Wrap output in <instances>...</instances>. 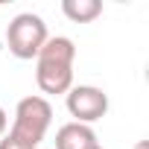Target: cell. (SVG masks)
<instances>
[{"instance_id": "5b68a950", "label": "cell", "mask_w": 149, "mask_h": 149, "mask_svg": "<svg viewBox=\"0 0 149 149\" xmlns=\"http://www.w3.org/2000/svg\"><path fill=\"white\" fill-rule=\"evenodd\" d=\"M97 146V132L85 123H64L56 132V149H94Z\"/></svg>"}, {"instance_id": "ba28073f", "label": "cell", "mask_w": 149, "mask_h": 149, "mask_svg": "<svg viewBox=\"0 0 149 149\" xmlns=\"http://www.w3.org/2000/svg\"><path fill=\"white\" fill-rule=\"evenodd\" d=\"M6 129H9V117H6V111H3V105H0V137L6 134Z\"/></svg>"}, {"instance_id": "6da1fadb", "label": "cell", "mask_w": 149, "mask_h": 149, "mask_svg": "<svg viewBox=\"0 0 149 149\" xmlns=\"http://www.w3.org/2000/svg\"><path fill=\"white\" fill-rule=\"evenodd\" d=\"M73 58L76 47L67 35L47 38V44L35 56V82L41 94H67L73 88Z\"/></svg>"}, {"instance_id": "3957f363", "label": "cell", "mask_w": 149, "mask_h": 149, "mask_svg": "<svg viewBox=\"0 0 149 149\" xmlns=\"http://www.w3.org/2000/svg\"><path fill=\"white\" fill-rule=\"evenodd\" d=\"M50 32H47V24L41 15L35 12H21L9 21L6 26V44H9V53L15 58H35L41 53V47L47 44Z\"/></svg>"}, {"instance_id": "7a4b0ae2", "label": "cell", "mask_w": 149, "mask_h": 149, "mask_svg": "<svg viewBox=\"0 0 149 149\" xmlns=\"http://www.w3.org/2000/svg\"><path fill=\"white\" fill-rule=\"evenodd\" d=\"M50 123H53V105L44 97H24L18 102V108H15V120H12L9 134L24 140L29 149H38V143L44 140Z\"/></svg>"}, {"instance_id": "9c48e42d", "label": "cell", "mask_w": 149, "mask_h": 149, "mask_svg": "<svg viewBox=\"0 0 149 149\" xmlns=\"http://www.w3.org/2000/svg\"><path fill=\"white\" fill-rule=\"evenodd\" d=\"M134 149H149V143H146V140H140V143H137Z\"/></svg>"}, {"instance_id": "8992f818", "label": "cell", "mask_w": 149, "mask_h": 149, "mask_svg": "<svg viewBox=\"0 0 149 149\" xmlns=\"http://www.w3.org/2000/svg\"><path fill=\"white\" fill-rule=\"evenodd\" d=\"M61 12L73 24H91L102 15V3L100 0H61Z\"/></svg>"}, {"instance_id": "52a82bcc", "label": "cell", "mask_w": 149, "mask_h": 149, "mask_svg": "<svg viewBox=\"0 0 149 149\" xmlns=\"http://www.w3.org/2000/svg\"><path fill=\"white\" fill-rule=\"evenodd\" d=\"M0 149H29L24 140H18L15 134H3L0 137Z\"/></svg>"}, {"instance_id": "277c9868", "label": "cell", "mask_w": 149, "mask_h": 149, "mask_svg": "<svg viewBox=\"0 0 149 149\" xmlns=\"http://www.w3.org/2000/svg\"><path fill=\"white\" fill-rule=\"evenodd\" d=\"M64 102H67L73 123L91 126V123H97L108 114V94L97 85H73L64 94Z\"/></svg>"}, {"instance_id": "30bf717a", "label": "cell", "mask_w": 149, "mask_h": 149, "mask_svg": "<svg viewBox=\"0 0 149 149\" xmlns=\"http://www.w3.org/2000/svg\"><path fill=\"white\" fill-rule=\"evenodd\" d=\"M94 149H102V146H100V143H97V146H94Z\"/></svg>"}]
</instances>
